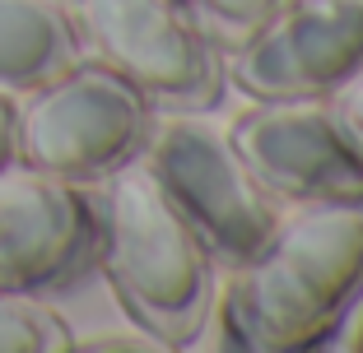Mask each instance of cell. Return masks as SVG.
Wrapping results in <instances>:
<instances>
[{"mask_svg":"<svg viewBox=\"0 0 363 353\" xmlns=\"http://www.w3.org/2000/svg\"><path fill=\"white\" fill-rule=\"evenodd\" d=\"M150 135V103L112 65H70L33 88L14 121V158L61 182H103Z\"/></svg>","mask_w":363,"mask_h":353,"instance_id":"3","label":"cell"},{"mask_svg":"<svg viewBox=\"0 0 363 353\" xmlns=\"http://www.w3.org/2000/svg\"><path fill=\"white\" fill-rule=\"evenodd\" d=\"M354 344H359V349H363V325H359V340H354Z\"/></svg>","mask_w":363,"mask_h":353,"instance_id":"15","label":"cell"},{"mask_svg":"<svg viewBox=\"0 0 363 353\" xmlns=\"http://www.w3.org/2000/svg\"><path fill=\"white\" fill-rule=\"evenodd\" d=\"M103 214L75 182L38 168H0V293L47 298L98 260Z\"/></svg>","mask_w":363,"mask_h":353,"instance_id":"7","label":"cell"},{"mask_svg":"<svg viewBox=\"0 0 363 353\" xmlns=\"http://www.w3.org/2000/svg\"><path fill=\"white\" fill-rule=\"evenodd\" d=\"M79 56V33L61 0H0V88L33 93Z\"/></svg>","mask_w":363,"mask_h":353,"instance_id":"9","label":"cell"},{"mask_svg":"<svg viewBox=\"0 0 363 353\" xmlns=\"http://www.w3.org/2000/svg\"><path fill=\"white\" fill-rule=\"evenodd\" d=\"M79 349H89V353H126V349H135V353H154V349H168V344L154 340V335L145 330L140 340H130V335H98V340L79 344Z\"/></svg>","mask_w":363,"mask_h":353,"instance_id":"13","label":"cell"},{"mask_svg":"<svg viewBox=\"0 0 363 353\" xmlns=\"http://www.w3.org/2000/svg\"><path fill=\"white\" fill-rule=\"evenodd\" d=\"M228 144L270 195L363 200V135L326 98H261Z\"/></svg>","mask_w":363,"mask_h":353,"instance_id":"6","label":"cell"},{"mask_svg":"<svg viewBox=\"0 0 363 353\" xmlns=\"http://www.w3.org/2000/svg\"><path fill=\"white\" fill-rule=\"evenodd\" d=\"M70 349H75V335L56 311H47L38 298L0 293V353H70Z\"/></svg>","mask_w":363,"mask_h":353,"instance_id":"10","label":"cell"},{"mask_svg":"<svg viewBox=\"0 0 363 353\" xmlns=\"http://www.w3.org/2000/svg\"><path fill=\"white\" fill-rule=\"evenodd\" d=\"M331 103H335V112H340V117L363 135V61H359V70H354V75L331 93Z\"/></svg>","mask_w":363,"mask_h":353,"instance_id":"12","label":"cell"},{"mask_svg":"<svg viewBox=\"0 0 363 353\" xmlns=\"http://www.w3.org/2000/svg\"><path fill=\"white\" fill-rule=\"evenodd\" d=\"M145 168L159 177L163 195L196 228L214 260L242 265L279 224L275 195L247 172L224 135L205 121L168 117L145 135Z\"/></svg>","mask_w":363,"mask_h":353,"instance_id":"4","label":"cell"},{"mask_svg":"<svg viewBox=\"0 0 363 353\" xmlns=\"http://www.w3.org/2000/svg\"><path fill=\"white\" fill-rule=\"evenodd\" d=\"M14 121H19V108H14L10 93L0 88V168L14 163Z\"/></svg>","mask_w":363,"mask_h":353,"instance_id":"14","label":"cell"},{"mask_svg":"<svg viewBox=\"0 0 363 353\" xmlns=\"http://www.w3.org/2000/svg\"><path fill=\"white\" fill-rule=\"evenodd\" d=\"M98 214V260L121 307L168 349L196 340L214 311V256L163 195L159 177L135 158L121 163Z\"/></svg>","mask_w":363,"mask_h":353,"instance_id":"2","label":"cell"},{"mask_svg":"<svg viewBox=\"0 0 363 353\" xmlns=\"http://www.w3.org/2000/svg\"><path fill=\"white\" fill-rule=\"evenodd\" d=\"M79 33L154 108L196 112L219 98V52L182 0H79Z\"/></svg>","mask_w":363,"mask_h":353,"instance_id":"5","label":"cell"},{"mask_svg":"<svg viewBox=\"0 0 363 353\" xmlns=\"http://www.w3.org/2000/svg\"><path fill=\"white\" fill-rule=\"evenodd\" d=\"M186 5L196 10L205 33L224 37V42H238V37H247V33L275 10L279 0H186Z\"/></svg>","mask_w":363,"mask_h":353,"instance_id":"11","label":"cell"},{"mask_svg":"<svg viewBox=\"0 0 363 353\" xmlns=\"http://www.w3.org/2000/svg\"><path fill=\"white\" fill-rule=\"evenodd\" d=\"M363 61V0H279L228 52L252 98H326Z\"/></svg>","mask_w":363,"mask_h":353,"instance_id":"8","label":"cell"},{"mask_svg":"<svg viewBox=\"0 0 363 353\" xmlns=\"http://www.w3.org/2000/svg\"><path fill=\"white\" fill-rule=\"evenodd\" d=\"M363 293V200H298L233 265L219 293V344L298 353L321 344Z\"/></svg>","mask_w":363,"mask_h":353,"instance_id":"1","label":"cell"}]
</instances>
